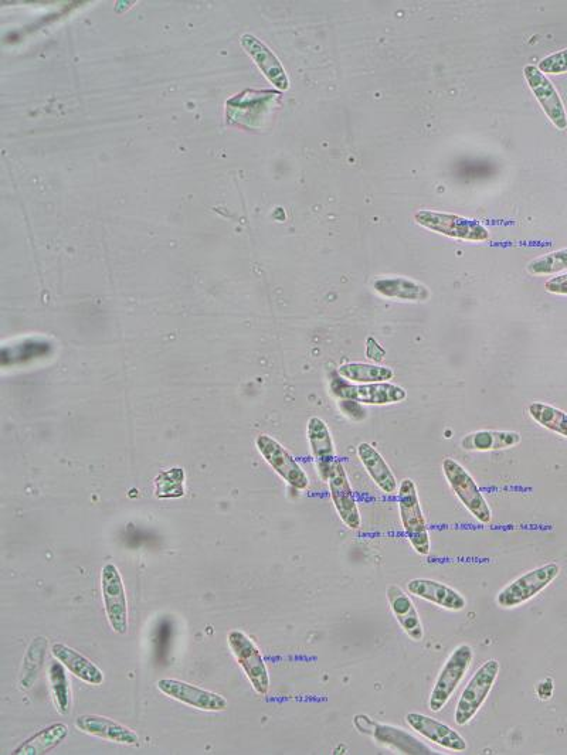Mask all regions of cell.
Returning a JSON list of instances; mask_svg holds the SVG:
<instances>
[{
  "label": "cell",
  "mask_w": 567,
  "mask_h": 755,
  "mask_svg": "<svg viewBox=\"0 0 567 755\" xmlns=\"http://www.w3.org/2000/svg\"><path fill=\"white\" fill-rule=\"evenodd\" d=\"M69 736V727L64 723H53L39 733L23 741L13 750L15 755H43L49 754L54 748L60 746Z\"/></svg>",
  "instance_id": "obj_25"
},
{
  "label": "cell",
  "mask_w": 567,
  "mask_h": 755,
  "mask_svg": "<svg viewBox=\"0 0 567 755\" xmlns=\"http://www.w3.org/2000/svg\"><path fill=\"white\" fill-rule=\"evenodd\" d=\"M521 441V434L515 431L481 430L465 435L461 447L471 452H492L518 447Z\"/></svg>",
  "instance_id": "obj_23"
},
{
  "label": "cell",
  "mask_w": 567,
  "mask_h": 755,
  "mask_svg": "<svg viewBox=\"0 0 567 755\" xmlns=\"http://www.w3.org/2000/svg\"><path fill=\"white\" fill-rule=\"evenodd\" d=\"M546 291L553 295H567V274L550 278L545 284Z\"/></svg>",
  "instance_id": "obj_35"
},
{
  "label": "cell",
  "mask_w": 567,
  "mask_h": 755,
  "mask_svg": "<svg viewBox=\"0 0 567 755\" xmlns=\"http://www.w3.org/2000/svg\"><path fill=\"white\" fill-rule=\"evenodd\" d=\"M524 76L526 83L531 88L532 94L535 95L546 117L560 131H565L567 129L565 104H563L555 85L533 64L525 66Z\"/></svg>",
  "instance_id": "obj_12"
},
{
  "label": "cell",
  "mask_w": 567,
  "mask_h": 755,
  "mask_svg": "<svg viewBox=\"0 0 567 755\" xmlns=\"http://www.w3.org/2000/svg\"><path fill=\"white\" fill-rule=\"evenodd\" d=\"M227 644H229L230 651H232L237 663L243 669L244 675L249 679L251 688L258 696H266L268 690H270V675H268L266 661H264L263 654H261L256 642L246 632L234 629L227 635Z\"/></svg>",
  "instance_id": "obj_7"
},
{
  "label": "cell",
  "mask_w": 567,
  "mask_h": 755,
  "mask_svg": "<svg viewBox=\"0 0 567 755\" xmlns=\"http://www.w3.org/2000/svg\"><path fill=\"white\" fill-rule=\"evenodd\" d=\"M560 566L556 563L545 564L538 569L528 571L516 578L497 595V603L502 608L521 607L536 595L546 590L559 577Z\"/></svg>",
  "instance_id": "obj_8"
},
{
  "label": "cell",
  "mask_w": 567,
  "mask_h": 755,
  "mask_svg": "<svg viewBox=\"0 0 567 755\" xmlns=\"http://www.w3.org/2000/svg\"><path fill=\"white\" fill-rule=\"evenodd\" d=\"M185 495V471L171 468L155 478V496L159 499H179Z\"/></svg>",
  "instance_id": "obj_29"
},
{
  "label": "cell",
  "mask_w": 567,
  "mask_h": 755,
  "mask_svg": "<svg viewBox=\"0 0 567 755\" xmlns=\"http://www.w3.org/2000/svg\"><path fill=\"white\" fill-rule=\"evenodd\" d=\"M46 648V639L39 637L35 638V641L27 649L26 658L23 661L22 680H20V685H22L23 689L32 688L33 683L36 682L40 668L43 666L44 649Z\"/></svg>",
  "instance_id": "obj_30"
},
{
  "label": "cell",
  "mask_w": 567,
  "mask_h": 755,
  "mask_svg": "<svg viewBox=\"0 0 567 755\" xmlns=\"http://www.w3.org/2000/svg\"><path fill=\"white\" fill-rule=\"evenodd\" d=\"M328 485L332 503H334L336 512H338L339 519L349 529H359L362 526L361 512H359L355 492H353L351 482H349L342 462H335L332 474L329 476Z\"/></svg>",
  "instance_id": "obj_13"
},
{
  "label": "cell",
  "mask_w": 567,
  "mask_h": 755,
  "mask_svg": "<svg viewBox=\"0 0 567 755\" xmlns=\"http://www.w3.org/2000/svg\"><path fill=\"white\" fill-rule=\"evenodd\" d=\"M338 373L339 376L355 384L386 383L395 379L392 367L375 365V363H345L339 366Z\"/></svg>",
  "instance_id": "obj_26"
},
{
  "label": "cell",
  "mask_w": 567,
  "mask_h": 755,
  "mask_svg": "<svg viewBox=\"0 0 567 755\" xmlns=\"http://www.w3.org/2000/svg\"><path fill=\"white\" fill-rule=\"evenodd\" d=\"M376 294L392 301L426 302L431 297L430 289L419 281L404 277H382L373 282Z\"/></svg>",
  "instance_id": "obj_22"
},
{
  "label": "cell",
  "mask_w": 567,
  "mask_h": 755,
  "mask_svg": "<svg viewBox=\"0 0 567 755\" xmlns=\"http://www.w3.org/2000/svg\"><path fill=\"white\" fill-rule=\"evenodd\" d=\"M307 435L319 478L328 482L336 462L335 445L331 431L322 418L311 417L308 420Z\"/></svg>",
  "instance_id": "obj_14"
},
{
  "label": "cell",
  "mask_w": 567,
  "mask_h": 755,
  "mask_svg": "<svg viewBox=\"0 0 567 755\" xmlns=\"http://www.w3.org/2000/svg\"><path fill=\"white\" fill-rule=\"evenodd\" d=\"M257 451L264 461L273 468L275 474L283 478L288 485L297 491H305L310 486V478L298 464L297 459L290 454L275 438L267 434H260L256 438Z\"/></svg>",
  "instance_id": "obj_10"
},
{
  "label": "cell",
  "mask_w": 567,
  "mask_h": 755,
  "mask_svg": "<svg viewBox=\"0 0 567 755\" xmlns=\"http://www.w3.org/2000/svg\"><path fill=\"white\" fill-rule=\"evenodd\" d=\"M49 683L52 690L54 706L61 716H67L71 712V688L67 669L59 661L54 659L50 663Z\"/></svg>",
  "instance_id": "obj_27"
},
{
  "label": "cell",
  "mask_w": 567,
  "mask_h": 755,
  "mask_svg": "<svg viewBox=\"0 0 567 755\" xmlns=\"http://www.w3.org/2000/svg\"><path fill=\"white\" fill-rule=\"evenodd\" d=\"M356 454H358L363 467L380 491L386 493V495H396L399 492V484H397L395 474H393L382 454L372 444L362 442L356 448Z\"/></svg>",
  "instance_id": "obj_21"
},
{
  "label": "cell",
  "mask_w": 567,
  "mask_h": 755,
  "mask_svg": "<svg viewBox=\"0 0 567 755\" xmlns=\"http://www.w3.org/2000/svg\"><path fill=\"white\" fill-rule=\"evenodd\" d=\"M74 724L81 733L97 737V739L129 747H135L139 744V736L134 730L115 722V720L108 719V717L98 716V714H83V716L77 717Z\"/></svg>",
  "instance_id": "obj_15"
},
{
  "label": "cell",
  "mask_w": 567,
  "mask_h": 755,
  "mask_svg": "<svg viewBox=\"0 0 567 755\" xmlns=\"http://www.w3.org/2000/svg\"><path fill=\"white\" fill-rule=\"evenodd\" d=\"M538 68L543 74H545V76L546 74L558 76V74L567 73V49L560 50L558 53H553L550 54V56L545 57V59L539 61Z\"/></svg>",
  "instance_id": "obj_32"
},
{
  "label": "cell",
  "mask_w": 567,
  "mask_h": 755,
  "mask_svg": "<svg viewBox=\"0 0 567 755\" xmlns=\"http://www.w3.org/2000/svg\"><path fill=\"white\" fill-rule=\"evenodd\" d=\"M406 723L410 729L419 733L424 739L437 744V746L447 748V750L465 751L468 748L467 741L456 730L451 729L447 724L437 722L430 716L420 713H409L406 716Z\"/></svg>",
  "instance_id": "obj_16"
},
{
  "label": "cell",
  "mask_w": 567,
  "mask_h": 755,
  "mask_svg": "<svg viewBox=\"0 0 567 755\" xmlns=\"http://www.w3.org/2000/svg\"><path fill=\"white\" fill-rule=\"evenodd\" d=\"M400 520L407 540L414 552L420 556H429L431 550L429 529L417 493V486L412 479H403L397 492Z\"/></svg>",
  "instance_id": "obj_1"
},
{
  "label": "cell",
  "mask_w": 567,
  "mask_h": 755,
  "mask_svg": "<svg viewBox=\"0 0 567 755\" xmlns=\"http://www.w3.org/2000/svg\"><path fill=\"white\" fill-rule=\"evenodd\" d=\"M370 736L378 741L383 746L393 748V750L399 751L402 754H433V750L427 747L426 744L421 743L412 734L407 733L403 729H397V727L387 726V724L373 723L372 729H370Z\"/></svg>",
  "instance_id": "obj_24"
},
{
  "label": "cell",
  "mask_w": 567,
  "mask_h": 755,
  "mask_svg": "<svg viewBox=\"0 0 567 755\" xmlns=\"http://www.w3.org/2000/svg\"><path fill=\"white\" fill-rule=\"evenodd\" d=\"M443 472L448 485L456 493L464 508L474 516L482 525H490L492 522V510L481 492L480 486L474 481L473 476L468 474L467 469L457 462L456 459L446 458L443 461Z\"/></svg>",
  "instance_id": "obj_5"
},
{
  "label": "cell",
  "mask_w": 567,
  "mask_h": 755,
  "mask_svg": "<svg viewBox=\"0 0 567 755\" xmlns=\"http://www.w3.org/2000/svg\"><path fill=\"white\" fill-rule=\"evenodd\" d=\"M366 357L375 365H380L386 359V350L375 338L366 339Z\"/></svg>",
  "instance_id": "obj_34"
},
{
  "label": "cell",
  "mask_w": 567,
  "mask_h": 755,
  "mask_svg": "<svg viewBox=\"0 0 567 755\" xmlns=\"http://www.w3.org/2000/svg\"><path fill=\"white\" fill-rule=\"evenodd\" d=\"M526 270L535 277H546V275H556L559 272L566 271L567 248L535 258L528 264Z\"/></svg>",
  "instance_id": "obj_31"
},
{
  "label": "cell",
  "mask_w": 567,
  "mask_h": 755,
  "mask_svg": "<svg viewBox=\"0 0 567 755\" xmlns=\"http://www.w3.org/2000/svg\"><path fill=\"white\" fill-rule=\"evenodd\" d=\"M414 221L424 229L456 240L484 243L491 238L490 231L480 221L467 219L458 214L419 210L414 213Z\"/></svg>",
  "instance_id": "obj_3"
},
{
  "label": "cell",
  "mask_w": 567,
  "mask_h": 755,
  "mask_svg": "<svg viewBox=\"0 0 567 755\" xmlns=\"http://www.w3.org/2000/svg\"><path fill=\"white\" fill-rule=\"evenodd\" d=\"M473 659L474 652L470 645H458L451 652L439 676H437L433 690H431L429 700L431 712L439 713L447 706L451 697L457 692L458 686L463 682L465 675L470 671Z\"/></svg>",
  "instance_id": "obj_4"
},
{
  "label": "cell",
  "mask_w": 567,
  "mask_h": 755,
  "mask_svg": "<svg viewBox=\"0 0 567 755\" xmlns=\"http://www.w3.org/2000/svg\"><path fill=\"white\" fill-rule=\"evenodd\" d=\"M241 44H243L247 53L253 57L258 68L263 71L264 76L268 78L271 84H274L278 90L285 91L290 88V80H288L284 67L281 66L280 60L275 57L273 51L268 49L266 44L260 42L257 37L251 36V34H244L241 37Z\"/></svg>",
  "instance_id": "obj_20"
},
{
  "label": "cell",
  "mask_w": 567,
  "mask_h": 755,
  "mask_svg": "<svg viewBox=\"0 0 567 755\" xmlns=\"http://www.w3.org/2000/svg\"><path fill=\"white\" fill-rule=\"evenodd\" d=\"M386 595L390 610L404 634L414 642L421 641L424 638L423 622L410 595L396 584L387 587Z\"/></svg>",
  "instance_id": "obj_18"
},
{
  "label": "cell",
  "mask_w": 567,
  "mask_h": 755,
  "mask_svg": "<svg viewBox=\"0 0 567 755\" xmlns=\"http://www.w3.org/2000/svg\"><path fill=\"white\" fill-rule=\"evenodd\" d=\"M101 595H103L105 617L112 631L125 635L129 628L127 591L118 567L107 563L101 569Z\"/></svg>",
  "instance_id": "obj_9"
},
{
  "label": "cell",
  "mask_w": 567,
  "mask_h": 755,
  "mask_svg": "<svg viewBox=\"0 0 567 755\" xmlns=\"http://www.w3.org/2000/svg\"><path fill=\"white\" fill-rule=\"evenodd\" d=\"M338 408L346 418L355 423H362L368 418V410L365 404L356 400H338Z\"/></svg>",
  "instance_id": "obj_33"
},
{
  "label": "cell",
  "mask_w": 567,
  "mask_h": 755,
  "mask_svg": "<svg viewBox=\"0 0 567 755\" xmlns=\"http://www.w3.org/2000/svg\"><path fill=\"white\" fill-rule=\"evenodd\" d=\"M407 591L414 597L439 605L447 611H463L465 605H467V601L457 590L447 586V584L440 583V581L430 580V578L410 580L407 583Z\"/></svg>",
  "instance_id": "obj_17"
},
{
  "label": "cell",
  "mask_w": 567,
  "mask_h": 755,
  "mask_svg": "<svg viewBox=\"0 0 567 755\" xmlns=\"http://www.w3.org/2000/svg\"><path fill=\"white\" fill-rule=\"evenodd\" d=\"M158 689L172 700L202 712L220 713L229 707V702L219 693L210 692L183 680L161 679Z\"/></svg>",
  "instance_id": "obj_11"
},
{
  "label": "cell",
  "mask_w": 567,
  "mask_h": 755,
  "mask_svg": "<svg viewBox=\"0 0 567 755\" xmlns=\"http://www.w3.org/2000/svg\"><path fill=\"white\" fill-rule=\"evenodd\" d=\"M329 393L338 400H356L365 406H389L406 400L407 391L392 382L355 384L336 372L329 382Z\"/></svg>",
  "instance_id": "obj_2"
},
{
  "label": "cell",
  "mask_w": 567,
  "mask_h": 755,
  "mask_svg": "<svg viewBox=\"0 0 567 755\" xmlns=\"http://www.w3.org/2000/svg\"><path fill=\"white\" fill-rule=\"evenodd\" d=\"M499 671H501V663L497 659H490L474 673L457 703L456 713H454L457 726H467L477 716L485 700L490 696L491 690L494 689Z\"/></svg>",
  "instance_id": "obj_6"
},
{
  "label": "cell",
  "mask_w": 567,
  "mask_h": 755,
  "mask_svg": "<svg viewBox=\"0 0 567 755\" xmlns=\"http://www.w3.org/2000/svg\"><path fill=\"white\" fill-rule=\"evenodd\" d=\"M52 655L71 675L76 676L81 682L91 686L103 685V671L91 659L80 654V652L71 648V646L57 642V644L52 646Z\"/></svg>",
  "instance_id": "obj_19"
},
{
  "label": "cell",
  "mask_w": 567,
  "mask_h": 755,
  "mask_svg": "<svg viewBox=\"0 0 567 755\" xmlns=\"http://www.w3.org/2000/svg\"><path fill=\"white\" fill-rule=\"evenodd\" d=\"M553 690H555L553 680L548 678L538 683V686H536V695L541 700H549L553 696Z\"/></svg>",
  "instance_id": "obj_36"
},
{
  "label": "cell",
  "mask_w": 567,
  "mask_h": 755,
  "mask_svg": "<svg viewBox=\"0 0 567 755\" xmlns=\"http://www.w3.org/2000/svg\"><path fill=\"white\" fill-rule=\"evenodd\" d=\"M528 413L536 424L567 438V414L565 411L535 401V403L529 404Z\"/></svg>",
  "instance_id": "obj_28"
}]
</instances>
